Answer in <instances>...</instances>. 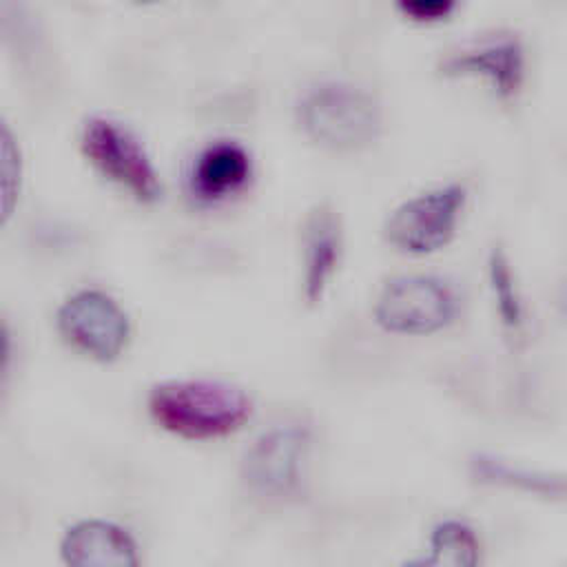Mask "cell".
Instances as JSON below:
<instances>
[{
  "mask_svg": "<svg viewBox=\"0 0 567 567\" xmlns=\"http://www.w3.org/2000/svg\"><path fill=\"white\" fill-rule=\"evenodd\" d=\"M146 408L155 425L188 439H224L252 414L250 394L219 379H171L151 388Z\"/></svg>",
  "mask_w": 567,
  "mask_h": 567,
  "instance_id": "6da1fadb",
  "label": "cell"
},
{
  "mask_svg": "<svg viewBox=\"0 0 567 567\" xmlns=\"http://www.w3.org/2000/svg\"><path fill=\"white\" fill-rule=\"evenodd\" d=\"M297 124L312 144L350 153L377 142L383 128V113L370 91L330 80L303 91L297 102Z\"/></svg>",
  "mask_w": 567,
  "mask_h": 567,
  "instance_id": "7a4b0ae2",
  "label": "cell"
},
{
  "mask_svg": "<svg viewBox=\"0 0 567 567\" xmlns=\"http://www.w3.org/2000/svg\"><path fill=\"white\" fill-rule=\"evenodd\" d=\"M82 155L109 182L124 188L140 204H155L164 186L155 164L142 142L120 122L93 115L84 122L80 135Z\"/></svg>",
  "mask_w": 567,
  "mask_h": 567,
  "instance_id": "3957f363",
  "label": "cell"
},
{
  "mask_svg": "<svg viewBox=\"0 0 567 567\" xmlns=\"http://www.w3.org/2000/svg\"><path fill=\"white\" fill-rule=\"evenodd\" d=\"M467 188L458 182L427 188L401 202L383 224L390 246L408 255H430L445 248L461 224Z\"/></svg>",
  "mask_w": 567,
  "mask_h": 567,
  "instance_id": "277c9868",
  "label": "cell"
},
{
  "mask_svg": "<svg viewBox=\"0 0 567 567\" xmlns=\"http://www.w3.org/2000/svg\"><path fill=\"white\" fill-rule=\"evenodd\" d=\"M454 290L434 275H399L383 284L374 301V321L392 334H432L456 317Z\"/></svg>",
  "mask_w": 567,
  "mask_h": 567,
  "instance_id": "5b68a950",
  "label": "cell"
},
{
  "mask_svg": "<svg viewBox=\"0 0 567 567\" xmlns=\"http://www.w3.org/2000/svg\"><path fill=\"white\" fill-rule=\"evenodd\" d=\"M62 339L100 363L115 361L128 346L131 321L104 290L84 288L62 301L55 315Z\"/></svg>",
  "mask_w": 567,
  "mask_h": 567,
  "instance_id": "8992f818",
  "label": "cell"
},
{
  "mask_svg": "<svg viewBox=\"0 0 567 567\" xmlns=\"http://www.w3.org/2000/svg\"><path fill=\"white\" fill-rule=\"evenodd\" d=\"M527 55L523 40L512 31L478 35L452 51L439 62L443 78L483 80L496 97L512 100L525 82Z\"/></svg>",
  "mask_w": 567,
  "mask_h": 567,
  "instance_id": "52a82bcc",
  "label": "cell"
},
{
  "mask_svg": "<svg viewBox=\"0 0 567 567\" xmlns=\"http://www.w3.org/2000/svg\"><path fill=\"white\" fill-rule=\"evenodd\" d=\"M310 436L301 425H272L244 452L241 478L261 498L284 501L301 485Z\"/></svg>",
  "mask_w": 567,
  "mask_h": 567,
  "instance_id": "ba28073f",
  "label": "cell"
},
{
  "mask_svg": "<svg viewBox=\"0 0 567 567\" xmlns=\"http://www.w3.org/2000/svg\"><path fill=\"white\" fill-rule=\"evenodd\" d=\"M341 255V217L328 202H321L306 213L301 224V297L306 306H317L326 297Z\"/></svg>",
  "mask_w": 567,
  "mask_h": 567,
  "instance_id": "9c48e42d",
  "label": "cell"
},
{
  "mask_svg": "<svg viewBox=\"0 0 567 567\" xmlns=\"http://www.w3.org/2000/svg\"><path fill=\"white\" fill-rule=\"evenodd\" d=\"M60 554L66 565L78 567H135L140 563L137 543L128 529L104 518L73 523L60 540Z\"/></svg>",
  "mask_w": 567,
  "mask_h": 567,
  "instance_id": "30bf717a",
  "label": "cell"
},
{
  "mask_svg": "<svg viewBox=\"0 0 567 567\" xmlns=\"http://www.w3.org/2000/svg\"><path fill=\"white\" fill-rule=\"evenodd\" d=\"M252 175V159L237 142H213L195 157L188 188L199 202H219L239 193Z\"/></svg>",
  "mask_w": 567,
  "mask_h": 567,
  "instance_id": "8fae6325",
  "label": "cell"
},
{
  "mask_svg": "<svg viewBox=\"0 0 567 567\" xmlns=\"http://www.w3.org/2000/svg\"><path fill=\"white\" fill-rule=\"evenodd\" d=\"M0 42L16 62H38L42 53V29L24 0H0Z\"/></svg>",
  "mask_w": 567,
  "mask_h": 567,
  "instance_id": "7c38bea8",
  "label": "cell"
},
{
  "mask_svg": "<svg viewBox=\"0 0 567 567\" xmlns=\"http://www.w3.org/2000/svg\"><path fill=\"white\" fill-rule=\"evenodd\" d=\"M481 560V543L474 529L456 518L441 520L430 534V556L423 565L474 567Z\"/></svg>",
  "mask_w": 567,
  "mask_h": 567,
  "instance_id": "4fadbf2b",
  "label": "cell"
},
{
  "mask_svg": "<svg viewBox=\"0 0 567 567\" xmlns=\"http://www.w3.org/2000/svg\"><path fill=\"white\" fill-rule=\"evenodd\" d=\"M487 279H489V288H492V297H494V306H496L501 326L507 332L518 334L525 326V308H523V299H520V292L516 286L512 264L503 248H492L489 259H487Z\"/></svg>",
  "mask_w": 567,
  "mask_h": 567,
  "instance_id": "5bb4252c",
  "label": "cell"
},
{
  "mask_svg": "<svg viewBox=\"0 0 567 567\" xmlns=\"http://www.w3.org/2000/svg\"><path fill=\"white\" fill-rule=\"evenodd\" d=\"M22 186V153L20 144L0 115V233L13 217Z\"/></svg>",
  "mask_w": 567,
  "mask_h": 567,
  "instance_id": "9a60e30c",
  "label": "cell"
},
{
  "mask_svg": "<svg viewBox=\"0 0 567 567\" xmlns=\"http://www.w3.org/2000/svg\"><path fill=\"white\" fill-rule=\"evenodd\" d=\"M474 472L481 481L485 483H498V485H509V487H525L529 492H538V494H560L563 492V483L551 485V481L543 474H534V472H525V470H514L509 463H503L498 458H489V456H478L474 461Z\"/></svg>",
  "mask_w": 567,
  "mask_h": 567,
  "instance_id": "2e32d148",
  "label": "cell"
},
{
  "mask_svg": "<svg viewBox=\"0 0 567 567\" xmlns=\"http://www.w3.org/2000/svg\"><path fill=\"white\" fill-rule=\"evenodd\" d=\"M394 4L403 18L432 24L447 20L456 11L458 0H394Z\"/></svg>",
  "mask_w": 567,
  "mask_h": 567,
  "instance_id": "e0dca14e",
  "label": "cell"
},
{
  "mask_svg": "<svg viewBox=\"0 0 567 567\" xmlns=\"http://www.w3.org/2000/svg\"><path fill=\"white\" fill-rule=\"evenodd\" d=\"M13 361V334L4 319H0V392L4 390L9 370Z\"/></svg>",
  "mask_w": 567,
  "mask_h": 567,
  "instance_id": "ac0fdd59",
  "label": "cell"
},
{
  "mask_svg": "<svg viewBox=\"0 0 567 567\" xmlns=\"http://www.w3.org/2000/svg\"><path fill=\"white\" fill-rule=\"evenodd\" d=\"M137 4H155V2H159V0H135Z\"/></svg>",
  "mask_w": 567,
  "mask_h": 567,
  "instance_id": "d6986e66",
  "label": "cell"
}]
</instances>
